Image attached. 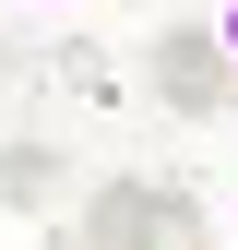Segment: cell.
Returning <instances> with one entry per match:
<instances>
[{
  "mask_svg": "<svg viewBox=\"0 0 238 250\" xmlns=\"http://www.w3.org/2000/svg\"><path fill=\"white\" fill-rule=\"evenodd\" d=\"M215 36H226V60H238V0H226V12H215Z\"/></svg>",
  "mask_w": 238,
  "mask_h": 250,
  "instance_id": "obj_5",
  "label": "cell"
},
{
  "mask_svg": "<svg viewBox=\"0 0 238 250\" xmlns=\"http://www.w3.org/2000/svg\"><path fill=\"white\" fill-rule=\"evenodd\" d=\"M36 250H107V238H96V227H48Z\"/></svg>",
  "mask_w": 238,
  "mask_h": 250,
  "instance_id": "obj_4",
  "label": "cell"
},
{
  "mask_svg": "<svg viewBox=\"0 0 238 250\" xmlns=\"http://www.w3.org/2000/svg\"><path fill=\"white\" fill-rule=\"evenodd\" d=\"M60 191H72L60 143H0V203H12V214H48Z\"/></svg>",
  "mask_w": 238,
  "mask_h": 250,
  "instance_id": "obj_3",
  "label": "cell"
},
{
  "mask_svg": "<svg viewBox=\"0 0 238 250\" xmlns=\"http://www.w3.org/2000/svg\"><path fill=\"white\" fill-rule=\"evenodd\" d=\"M83 227L107 250H215V214H202L191 179H96L83 191Z\"/></svg>",
  "mask_w": 238,
  "mask_h": 250,
  "instance_id": "obj_1",
  "label": "cell"
},
{
  "mask_svg": "<svg viewBox=\"0 0 238 250\" xmlns=\"http://www.w3.org/2000/svg\"><path fill=\"white\" fill-rule=\"evenodd\" d=\"M143 83H155V107H178V119L238 107V60H226V36H215V24H167V36L143 48Z\"/></svg>",
  "mask_w": 238,
  "mask_h": 250,
  "instance_id": "obj_2",
  "label": "cell"
}]
</instances>
